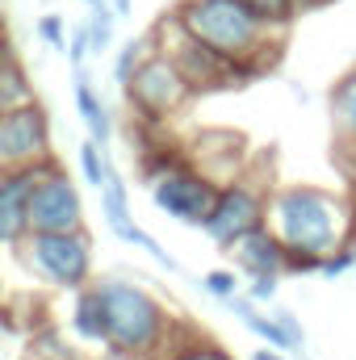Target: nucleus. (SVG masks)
Instances as JSON below:
<instances>
[{"mask_svg": "<svg viewBox=\"0 0 356 360\" xmlns=\"http://www.w3.org/2000/svg\"><path fill=\"white\" fill-rule=\"evenodd\" d=\"M101 310H105V331H109V352L122 360H160L172 348V314L164 302L143 289L130 276H101L92 281Z\"/></svg>", "mask_w": 356, "mask_h": 360, "instance_id": "7ed1b4c3", "label": "nucleus"}, {"mask_svg": "<svg viewBox=\"0 0 356 360\" xmlns=\"http://www.w3.org/2000/svg\"><path fill=\"white\" fill-rule=\"evenodd\" d=\"M51 160V117L38 101L0 113V172L38 168Z\"/></svg>", "mask_w": 356, "mask_h": 360, "instance_id": "1a4fd4ad", "label": "nucleus"}, {"mask_svg": "<svg viewBox=\"0 0 356 360\" xmlns=\"http://www.w3.org/2000/svg\"><path fill=\"white\" fill-rule=\"evenodd\" d=\"M109 168H113V155H109L105 147H96V143L89 139V143L80 147V172H84V180H89L96 193H101V184L109 180Z\"/></svg>", "mask_w": 356, "mask_h": 360, "instance_id": "6ab92c4d", "label": "nucleus"}, {"mask_svg": "<svg viewBox=\"0 0 356 360\" xmlns=\"http://www.w3.org/2000/svg\"><path fill=\"white\" fill-rule=\"evenodd\" d=\"M72 335L80 344H92V348H109V331H105V310H101V297L96 289H80L76 302H72Z\"/></svg>", "mask_w": 356, "mask_h": 360, "instance_id": "2eb2a0df", "label": "nucleus"}, {"mask_svg": "<svg viewBox=\"0 0 356 360\" xmlns=\"http://www.w3.org/2000/svg\"><path fill=\"white\" fill-rule=\"evenodd\" d=\"M84 4H89V8H96V4H105V0H84Z\"/></svg>", "mask_w": 356, "mask_h": 360, "instance_id": "7c9ffc66", "label": "nucleus"}, {"mask_svg": "<svg viewBox=\"0 0 356 360\" xmlns=\"http://www.w3.org/2000/svg\"><path fill=\"white\" fill-rule=\"evenodd\" d=\"M352 269H356V243H348V248H340L336 256H327V260H323L319 276H327V281H340V276H348Z\"/></svg>", "mask_w": 356, "mask_h": 360, "instance_id": "a878e982", "label": "nucleus"}, {"mask_svg": "<svg viewBox=\"0 0 356 360\" xmlns=\"http://www.w3.org/2000/svg\"><path fill=\"white\" fill-rule=\"evenodd\" d=\"M160 360H231V356L218 344H210V340H180Z\"/></svg>", "mask_w": 356, "mask_h": 360, "instance_id": "412c9836", "label": "nucleus"}, {"mask_svg": "<svg viewBox=\"0 0 356 360\" xmlns=\"http://www.w3.org/2000/svg\"><path fill=\"white\" fill-rule=\"evenodd\" d=\"M197 285H201L214 302H227V297H235V293H239V272H235V269H214V272H205Z\"/></svg>", "mask_w": 356, "mask_h": 360, "instance_id": "b1692460", "label": "nucleus"}, {"mask_svg": "<svg viewBox=\"0 0 356 360\" xmlns=\"http://www.w3.org/2000/svg\"><path fill=\"white\" fill-rule=\"evenodd\" d=\"M126 105L143 117V122H168V117H177L180 109L189 105V96H197V92L189 89V80L177 72V63L168 59V55H151L143 68H139V76L126 84Z\"/></svg>", "mask_w": 356, "mask_h": 360, "instance_id": "6e6552de", "label": "nucleus"}, {"mask_svg": "<svg viewBox=\"0 0 356 360\" xmlns=\"http://www.w3.org/2000/svg\"><path fill=\"white\" fill-rule=\"evenodd\" d=\"M72 96H76V113H80L89 139L96 147L109 151V143H113V113H109L105 96L96 92V84L89 80V68H76V72H72Z\"/></svg>", "mask_w": 356, "mask_h": 360, "instance_id": "4468645a", "label": "nucleus"}, {"mask_svg": "<svg viewBox=\"0 0 356 360\" xmlns=\"http://www.w3.org/2000/svg\"><path fill=\"white\" fill-rule=\"evenodd\" d=\"M89 55H92L89 25H72V38H68V63H72V72L76 68H89Z\"/></svg>", "mask_w": 356, "mask_h": 360, "instance_id": "393cba45", "label": "nucleus"}, {"mask_svg": "<svg viewBox=\"0 0 356 360\" xmlns=\"http://www.w3.org/2000/svg\"><path fill=\"white\" fill-rule=\"evenodd\" d=\"M298 360H310V356H298Z\"/></svg>", "mask_w": 356, "mask_h": 360, "instance_id": "2f4dec72", "label": "nucleus"}, {"mask_svg": "<svg viewBox=\"0 0 356 360\" xmlns=\"http://www.w3.org/2000/svg\"><path fill=\"white\" fill-rule=\"evenodd\" d=\"M276 289H281V276H260V281H248V297H252V302H260V306H268V302L276 297Z\"/></svg>", "mask_w": 356, "mask_h": 360, "instance_id": "cd10ccee", "label": "nucleus"}, {"mask_svg": "<svg viewBox=\"0 0 356 360\" xmlns=\"http://www.w3.org/2000/svg\"><path fill=\"white\" fill-rule=\"evenodd\" d=\"M331 113H336V126H340V143L356 147V68H348L336 89H331Z\"/></svg>", "mask_w": 356, "mask_h": 360, "instance_id": "f3484780", "label": "nucleus"}, {"mask_svg": "<svg viewBox=\"0 0 356 360\" xmlns=\"http://www.w3.org/2000/svg\"><path fill=\"white\" fill-rule=\"evenodd\" d=\"M34 356L38 360H80L76 352H72V344H68L59 331H51V327L38 331V340H34Z\"/></svg>", "mask_w": 356, "mask_h": 360, "instance_id": "5701e85b", "label": "nucleus"}, {"mask_svg": "<svg viewBox=\"0 0 356 360\" xmlns=\"http://www.w3.org/2000/svg\"><path fill=\"white\" fill-rule=\"evenodd\" d=\"M59 231H84V197L76 180L63 172V164H51L30 197V235H59Z\"/></svg>", "mask_w": 356, "mask_h": 360, "instance_id": "9d476101", "label": "nucleus"}, {"mask_svg": "<svg viewBox=\"0 0 356 360\" xmlns=\"http://www.w3.org/2000/svg\"><path fill=\"white\" fill-rule=\"evenodd\" d=\"M101 218H105V226L122 239V243H130V248H143L147 256H155V264H164L168 272H180V260L155 239V235H147L139 222H134V214H130V188H126V176L117 172V164L109 168V180L101 184Z\"/></svg>", "mask_w": 356, "mask_h": 360, "instance_id": "9b49d317", "label": "nucleus"}, {"mask_svg": "<svg viewBox=\"0 0 356 360\" xmlns=\"http://www.w3.org/2000/svg\"><path fill=\"white\" fill-rule=\"evenodd\" d=\"M268 226L289 248V272H319L327 256L352 243L356 201L314 184H293L272 193Z\"/></svg>", "mask_w": 356, "mask_h": 360, "instance_id": "f257e3e1", "label": "nucleus"}, {"mask_svg": "<svg viewBox=\"0 0 356 360\" xmlns=\"http://www.w3.org/2000/svg\"><path fill=\"white\" fill-rule=\"evenodd\" d=\"M155 42H160V55H168L177 63V72L189 80L193 92H222V89H235V84L252 80L239 63H231L218 51H210L205 42H197L177 21V13L155 25Z\"/></svg>", "mask_w": 356, "mask_h": 360, "instance_id": "0eeeda50", "label": "nucleus"}, {"mask_svg": "<svg viewBox=\"0 0 356 360\" xmlns=\"http://www.w3.org/2000/svg\"><path fill=\"white\" fill-rule=\"evenodd\" d=\"M17 260L38 281L80 293L92 285V235L84 231H59V235H30L17 248Z\"/></svg>", "mask_w": 356, "mask_h": 360, "instance_id": "423d86ee", "label": "nucleus"}, {"mask_svg": "<svg viewBox=\"0 0 356 360\" xmlns=\"http://www.w3.org/2000/svg\"><path fill=\"white\" fill-rule=\"evenodd\" d=\"M177 21L197 42H205L222 59L239 63L248 76L268 72L281 55V42H276L281 30L268 25L265 17H256L239 0H180Z\"/></svg>", "mask_w": 356, "mask_h": 360, "instance_id": "f03ea898", "label": "nucleus"}, {"mask_svg": "<svg viewBox=\"0 0 356 360\" xmlns=\"http://www.w3.org/2000/svg\"><path fill=\"white\" fill-rule=\"evenodd\" d=\"M21 105H34V84H30V76H25V63L13 55V46H8V55H4V63H0V113H8V109H21Z\"/></svg>", "mask_w": 356, "mask_h": 360, "instance_id": "dca6fc26", "label": "nucleus"}, {"mask_svg": "<svg viewBox=\"0 0 356 360\" xmlns=\"http://www.w3.org/2000/svg\"><path fill=\"white\" fill-rule=\"evenodd\" d=\"M109 4H113V13H117V17H126V13H130V0H109Z\"/></svg>", "mask_w": 356, "mask_h": 360, "instance_id": "c756f323", "label": "nucleus"}, {"mask_svg": "<svg viewBox=\"0 0 356 360\" xmlns=\"http://www.w3.org/2000/svg\"><path fill=\"white\" fill-rule=\"evenodd\" d=\"M272 314H276V323L285 327V335H289L293 352H302V348H306V327L298 323V314H289V310H272Z\"/></svg>", "mask_w": 356, "mask_h": 360, "instance_id": "bb28decb", "label": "nucleus"}, {"mask_svg": "<svg viewBox=\"0 0 356 360\" xmlns=\"http://www.w3.org/2000/svg\"><path fill=\"white\" fill-rule=\"evenodd\" d=\"M231 269L243 272L248 281H260V276H285L289 272V248L281 243V235L272 226L252 231L248 239H239L231 248Z\"/></svg>", "mask_w": 356, "mask_h": 360, "instance_id": "ddd939ff", "label": "nucleus"}, {"mask_svg": "<svg viewBox=\"0 0 356 360\" xmlns=\"http://www.w3.org/2000/svg\"><path fill=\"white\" fill-rule=\"evenodd\" d=\"M89 38H92V55H105L113 42H117V13H113V4L105 0V4H96L89 8Z\"/></svg>", "mask_w": 356, "mask_h": 360, "instance_id": "a211bd4d", "label": "nucleus"}, {"mask_svg": "<svg viewBox=\"0 0 356 360\" xmlns=\"http://www.w3.org/2000/svg\"><path fill=\"white\" fill-rule=\"evenodd\" d=\"M55 164V160H51ZM51 164H38V168H17V172H0V239L4 248H21L30 239V197L38 188L42 172Z\"/></svg>", "mask_w": 356, "mask_h": 360, "instance_id": "f8f14e48", "label": "nucleus"}, {"mask_svg": "<svg viewBox=\"0 0 356 360\" xmlns=\"http://www.w3.org/2000/svg\"><path fill=\"white\" fill-rule=\"evenodd\" d=\"M252 360H285V352H281V348H256V352H252Z\"/></svg>", "mask_w": 356, "mask_h": 360, "instance_id": "c85d7f7f", "label": "nucleus"}, {"mask_svg": "<svg viewBox=\"0 0 356 360\" xmlns=\"http://www.w3.org/2000/svg\"><path fill=\"white\" fill-rule=\"evenodd\" d=\"M34 34H38V42H42V46H51V51H63V55H68L72 25H68L59 13H42V17H38V25H34Z\"/></svg>", "mask_w": 356, "mask_h": 360, "instance_id": "aec40b11", "label": "nucleus"}, {"mask_svg": "<svg viewBox=\"0 0 356 360\" xmlns=\"http://www.w3.org/2000/svg\"><path fill=\"white\" fill-rule=\"evenodd\" d=\"M239 4H248L256 17H265L268 25H276V30H281V25H289V21H293V13H298V4H302V0H239Z\"/></svg>", "mask_w": 356, "mask_h": 360, "instance_id": "4be33fe9", "label": "nucleus"}, {"mask_svg": "<svg viewBox=\"0 0 356 360\" xmlns=\"http://www.w3.org/2000/svg\"><path fill=\"white\" fill-rule=\"evenodd\" d=\"M143 176L151 184V205L168 218H177L184 226H205L214 205H218V184L197 172L189 155H177L168 147L160 151H143Z\"/></svg>", "mask_w": 356, "mask_h": 360, "instance_id": "20e7f679", "label": "nucleus"}, {"mask_svg": "<svg viewBox=\"0 0 356 360\" xmlns=\"http://www.w3.org/2000/svg\"><path fill=\"white\" fill-rule=\"evenodd\" d=\"M272 168L268 164H248V172L231 180L218 193V205L210 214V222L201 226L205 239L222 252H231L239 239H248L252 231L268 226V210H272Z\"/></svg>", "mask_w": 356, "mask_h": 360, "instance_id": "39448f33", "label": "nucleus"}]
</instances>
